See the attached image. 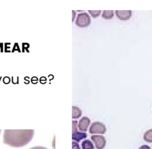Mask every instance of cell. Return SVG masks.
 I'll return each mask as SVG.
<instances>
[{
	"label": "cell",
	"mask_w": 152,
	"mask_h": 149,
	"mask_svg": "<svg viewBox=\"0 0 152 149\" xmlns=\"http://www.w3.org/2000/svg\"><path fill=\"white\" fill-rule=\"evenodd\" d=\"M87 134L84 132L76 131L72 134V139L76 142H80L81 140L87 138Z\"/></svg>",
	"instance_id": "52a82bcc"
},
{
	"label": "cell",
	"mask_w": 152,
	"mask_h": 149,
	"mask_svg": "<svg viewBox=\"0 0 152 149\" xmlns=\"http://www.w3.org/2000/svg\"><path fill=\"white\" fill-rule=\"evenodd\" d=\"M82 149H94L93 142L89 139H85L81 142Z\"/></svg>",
	"instance_id": "9c48e42d"
},
{
	"label": "cell",
	"mask_w": 152,
	"mask_h": 149,
	"mask_svg": "<svg viewBox=\"0 0 152 149\" xmlns=\"http://www.w3.org/2000/svg\"><path fill=\"white\" fill-rule=\"evenodd\" d=\"M115 14L118 18L121 20H129L132 15V11L131 10H116Z\"/></svg>",
	"instance_id": "8992f818"
},
{
	"label": "cell",
	"mask_w": 152,
	"mask_h": 149,
	"mask_svg": "<svg viewBox=\"0 0 152 149\" xmlns=\"http://www.w3.org/2000/svg\"><path fill=\"white\" fill-rule=\"evenodd\" d=\"M143 139L145 141L151 143L152 142V129L147 131L143 136Z\"/></svg>",
	"instance_id": "30bf717a"
},
{
	"label": "cell",
	"mask_w": 152,
	"mask_h": 149,
	"mask_svg": "<svg viewBox=\"0 0 152 149\" xmlns=\"http://www.w3.org/2000/svg\"><path fill=\"white\" fill-rule=\"evenodd\" d=\"M1 130H0V133H1Z\"/></svg>",
	"instance_id": "ac0fdd59"
},
{
	"label": "cell",
	"mask_w": 152,
	"mask_h": 149,
	"mask_svg": "<svg viewBox=\"0 0 152 149\" xmlns=\"http://www.w3.org/2000/svg\"><path fill=\"white\" fill-rule=\"evenodd\" d=\"M114 15L113 11L112 10H104L103 11L102 17L104 19H111Z\"/></svg>",
	"instance_id": "8fae6325"
},
{
	"label": "cell",
	"mask_w": 152,
	"mask_h": 149,
	"mask_svg": "<svg viewBox=\"0 0 152 149\" xmlns=\"http://www.w3.org/2000/svg\"><path fill=\"white\" fill-rule=\"evenodd\" d=\"M106 132V126L100 122H94L92 123L89 128V133L91 134H104Z\"/></svg>",
	"instance_id": "3957f363"
},
{
	"label": "cell",
	"mask_w": 152,
	"mask_h": 149,
	"mask_svg": "<svg viewBox=\"0 0 152 149\" xmlns=\"http://www.w3.org/2000/svg\"><path fill=\"white\" fill-rule=\"evenodd\" d=\"M139 149H151V147L148 145H142L140 147Z\"/></svg>",
	"instance_id": "9a60e30c"
},
{
	"label": "cell",
	"mask_w": 152,
	"mask_h": 149,
	"mask_svg": "<svg viewBox=\"0 0 152 149\" xmlns=\"http://www.w3.org/2000/svg\"><path fill=\"white\" fill-rule=\"evenodd\" d=\"M88 11L90 14L91 17L93 18L98 17L100 15V14H101L100 10H88Z\"/></svg>",
	"instance_id": "7c38bea8"
},
{
	"label": "cell",
	"mask_w": 152,
	"mask_h": 149,
	"mask_svg": "<svg viewBox=\"0 0 152 149\" xmlns=\"http://www.w3.org/2000/svg\"><path fill=\"white\" fill-rule=\"evenodd\" d=\"M72 133L78 131V121L77 120H72Z\"/></svg>",
	"instance_id": "4fadbf2b"
},
{
	"label": "cell",
	"mask_w": 152,
	"mask_h": 149,
	"mask_svg": "<svg viewBox=\"0 0 152 149\" xmlns=\"http://www.w3.org/2000/svg\"><path fill=\"white\" fill-rule=\"evenodd\" d=\"M72 149H81L78 142L75 141L72 142Z\"/></svg>",
	"instance_id": "5bb4252c"
},
{
	"label": "cell",
	"mask_w": 152,
	"mask_h": 149,
	"mask_svg": "<svg viewBox=\"0 0 152 149\" xmlns=\"http://www.w3.org/2000/svg\"><path fill=\"white\" fill-rule=\"evenodd\" d=\"M72 119H78L81 116L82 111L79 107L76 106H72Z\"/></svg>",
	"instance_id": "ba28073f"
},
{
	"label": "cell",
	"mask_w": 152,
	"mask_h": 149,
	"mask_svg": "<svg viewBox=\"0 0 152 149\" xmlns=\"http://www.w3.org/2000/svg\"><path fill=\"white\" fill-rule=\"evenodd\" d=\"M34 133L33 129H5L3 142L12 147H21L31 141Z\"/></svg>",
	"instance_id": "6da1fadb"
},
{
	"label": "cell",
	"mask_w": 152,
	"mask_h": 149,
	"mask_svg": "<svg viewBox=\"0 0 152 149\" xmlns=\"http://www.w3.org/2000/svg\"><path fill=\"white\" fill-rule=\"evenodd\" d=\"M90 124V119L87 117H83L78 122V128L81 132H86Z\"/></svg>",
	"instance_id": "5b68a950"
},
{
	"label": "cell",
	"mask_w": 152,
	"mask_h": 149,
	"mask_svg": "<svg viewBox=\"0 0 152 149\" xmlns=\"http://www.w3.org/2000/svg\"><path fill=\"white\" fill-rule=\"evenodd\" d=\"M91 22L90 17L87 13H81L78 14L75 24L78 27H86L89 26Z\"/></svg>",
	"instance_id": "7a4b0ae2"
},
{
	"label": "cell",
	"mask_w": 152,
	"mask_h": 149,
	"mask_svg": "<svg viewBox=\"0 0 152 149\" xmlns=\"http://www.w3.org/2000/svg\"><path fill=\"white\" fill-rule=\"evenodd\" d=\"M72 14H73V17H72V20H74V17H75V12H74V11H72Z\"/></svg>",
	"instance_id": "e0dca14e"
},
{
	"label": "cell",
	"mask_w": 152,
	"mask_h": 149,
	"mask_svg": "<svg viewBox=\"0 0 152 149\" xmlns=\"http://www.w3.org/2000/svg\"><path fill=\"white\" fill-rule=\"evenodd\" d=\"M90 138L94 142L96 149H103L104 148L106 144L104 136L100 135H91Z\"/></svg>",
	"instance_id": "277c9868"
},
{
	"label": "cell",
	"mask_w": 152,
	"mask_h": 149,
	"mask_svg": "<svg viewBox=\"0 0 152 149\" xmlns=\"http://www.w3.org/2000/svg\"><path fill=\"white\" fill-rule=\"evenodd\" d=\"M30 149H48L46 147H41V146H36V147H33L30 148Z\"/></svg>",
	"instance_id": "2e32d148"
}]
</instances>
